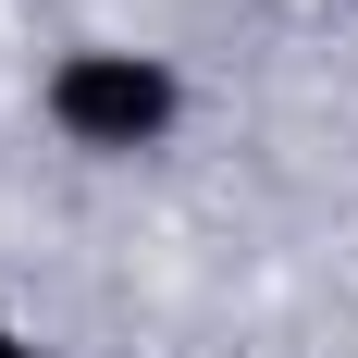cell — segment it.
<instances>
[{
  "mask_svg": "<svg viewBox=\"0 0 358 358\" xmlns=\"http://www.w3.org/2000/svg\"><path fill=\"white\" fill-rule=\"evenodd\" d=\"M0 358H50V346H37V334L13 322V309H0Z\"/></svg>",
  "mask_w": 358,
  "mask_h": 358,
  "instance_id": "7a4b0ae2",
  "label": "cell"
},
{
  "mask_svg": "<svg viewBox=\"0 0 358 358\" xmlns=\"http://www.w3.org/2000/svg\"><path fill=\"white\" fill-rule=\"evenodd\" d=\"M185 87L173 50H148V37H62L50 62H37V124L74 148V161H148V148L185 136Z\"/></svg>",
  "mask_w": 358,
  "mask_h": 358,
  "instance_id": "6da1fadb",
  "label": "cell"
}]
</instances>
